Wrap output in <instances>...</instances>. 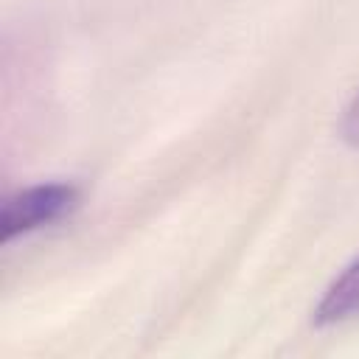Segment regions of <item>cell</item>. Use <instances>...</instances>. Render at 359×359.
Segmentation results:
<instances>
[{"instance_id": "3957f363", "label": "cell", "mask_w": 359, "mask_h": 359, "mask_svg": "<svg viewBox=\"0 0 359 359\" xmlns=\"http://www.w3.org/2000/svg\"><path fill=\"white\" fill-rule=\"evenodd\" d=\"M339 135L359 149V87L356 93L348 98L345 109H342V118H339Z\"/></svg>"}, {"instance_id": "7a4b0ae2", "label": "cell", "mask_w": 359, "mask_h": 359, "mask_svg": "<svg viewBox=\"0 0 359 359\" xmlns=\"http://www.w3.org/2000/svg\"><path fill=\"white\" fill-rule=\"evenodd\" d=\"M359 320V255H353L323 289L311 309L314 325H342Z\"/></svg>"}, {"instance_id": "6da1fadb", "label": "cell", "mask_w": 359, "mask_h": 359, "mask_svg": "<svg viewBox=\"0 0 359 359\" xmlns=\"http://www.w3.org/2000/svg\"><path fill=\"white\" fill-rule=\"evenodd\" d=\"M81 191L73 182H34L6 196L0 210V241L11 244L36 230H45L79 205Z\"/></svg>"}]
</instances>
